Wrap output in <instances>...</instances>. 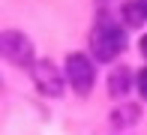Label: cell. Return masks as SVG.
<instances>
[{"label":"cell","instance_id":"obj_1","mask_svg":"<svg viewBox=\"0 0 147 135\" xmlns=\"http://www.w3.org/2000/svg\"><path fill=\"white\" fill-rule=\"evenodd\" d=\"M90 48H93V57L102 60V63H111L114 57H120L126 48V33L120 30L114 21H108V15H99V24L90 36Z\"/></svg>","mask_w":147,"mask_h":135},{"label":"cell","instance_id":"obj_2","mask_svg":"<svg viewBox=\"0 0 147 135\" xmlns=\"http://www.w3.org/2000/svg\"><path fill=\"white\" fill-rule=\"evenodd\" d=\"M66 78H69V84H72V90H75V93H81V96H87V93H90L96 72H93L87 54L72 51L69 57H66Z\"/></svg>","mask_w":147,"mask_h":135},{"label":"cell","instance_id":"obj_3","mask_svg":"<svg viewBox=\"0 0 147 135\" xmlns=\"http://www.w3.org/2000/svg\"><path fill=\"white\" fill-rule=\"evenodd\" d=\"M3 54L12 66H33V42L18 30L3 33Z\"/></svg>","mask_w":147,"mask_h":135},{"label":"cell","instance_id":"obj_4","mask_svg":"<svg viewBox=\"0 0 147 135\" xmlns=\"http://www.w3.org/2000/svg\"><path fill=\"white\" fill-rule=\"evenodd\" d=\"M30 69H33V81H36L39 93H45V96H60L63 93V75L51 60H39Z\"/></svg>","mask_w":147,"mask_h":135},{"label":"cell","instance_id":"obj_5","mask_svg":"<svg viewBox=\"0 0 147 135\" xmlns=\"http://www.w3.org/2000/svg\"><path fill=\"white\" fill-rule=\"evenodd\" d=\"M108 93L111 96H126L129 93V72L123 66H114V72L108 75Z\"/></svg>","mask_w":147,"mask_h":135},{"label":"cell","instance_id":"obj_6","mask_svg":"<svg viewBox=\"0 0 147 135\" xmlns=\"http://www.w3.org/2000/svg\"><path fill=\"white\" fill-rule=\"evenodd\" d=\"M138 117H141L138 105H123L117 111H111V123L114 126H132V123H138Z\"/></svg>","mask_w":147,"mask_h":135},{"label":"cell","instance_id":"obj_7","mask_svg":"<svg viewBox=\"0 0 147 135\" xmlns=\"http://www.w3.org/2000/svg\"><path fill=\"white\" fill-rule=\"evenodd\" d=\"M123 18H126V24H129V27H138L141 21H147V15H144V9H141L138 0H132V3L123 6Z\"/></svg>","mask_w":147,"mask_h":135},{"label":"cell","instance_id":"obj_8","mask_svg":"<svg viewBox=\"0 0 147 135\" xmlns=\"http://www.w3.org/2000/svg\"><path fill=\"white\" fill-rule=\"evenodd\" d=\"M135 84H138V93H141V99H147V69H141V72H138Z\"/></svg>","mask_w":147,"mask_h":135},{"label":"cell","instance_id":"obj_9","mask_svg":"<svg viewBox=\"0 0 147 135\" xmlns=\"http://www.w3.org/2000/svg\"><path fill=\"white\" fill-rule=\"evenodd\" d=\"M141 54H144V57H147V33H144V36H141Z\"/></svg>","mask_w":147,"mask_h":135},{"label":"cell","instance_id":"obj_10","mask_svg":"<svg viewBox=\"0 0 147 135\" xmlns=\"http://www.w3.org/2000/svg\"><path fill=\"white\" fill-rule=\"evenodd\" d=\"M138 3H141V9H144V15H147V0H138Z\"/></svg>","mask_w":147,"mask_h":135}]
</instances>
